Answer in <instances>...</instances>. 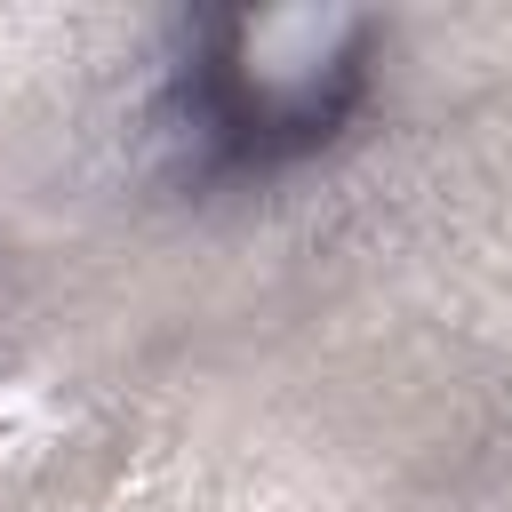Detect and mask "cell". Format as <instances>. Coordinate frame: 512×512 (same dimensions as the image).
<instances>
[{"instance_id":"6da1fadb","label":"cell","mask_w":512,"mask_h":512,"mask_svg":"<svg viewBox=\"0 0 512 512\" xmlns=\"http://www.w3.org/2000/svg\"><path fill=\"white\" fill-rule=\"evenodd\" d=\"M368 48L360 8H232L200 24L184 104L224 160H304L360 112Z\"/></svg>"}]
</instances>
